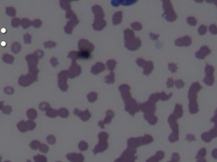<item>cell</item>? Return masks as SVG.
Listing matches in <instances>:
<instances>
[{"label": "cell", "instance_id": "obj_4", "mask_svg": "<svg viewBox=\"0 0 217 162\" xmlns=\"http://www.w3.org/2000/svg\"><path fill=\"white\" fill-rule=\"evenodd\" d=\"M6 14L10 16H15L16 15V10L14 7H6Z\"/></svg>", "mask_w": 217, "mask_h": 162}, {"label": "cell", "instance_id": "obj_9", "mask_svg": "<svg viewBox=\"0 0 217 162\" xmlns=\"http://www.w3.org/2000/svg\"><path fill=\"white\" fill-rule=\"evenodd\" d=\"M11 112V107L10 106H5L3 108V113H8Z\"/></svg>", "mask_w": 217, "mask_h": 162}, {"label": "cell", "instance_id": "obj_7", "mask_svg": "<svg viewBox=\"0 0 217 162\" xmlns=\"http://www.w3.org/2000/svg\"><path fill=\"white\" fill-rule=\"evenodd\" d=\"M24 43L26 44H29L31 42V36L30 34H26L24 36Z\"/></svg>", "mask_w": 217, "mask_h": 162}, {"label": "cell", "instance_id": "obj_2", "mask_svg": "<svg viewBox=\"0 0 217 162\" xmlns=\"http://www.w3.org/2000/svg\"><path fill=\"white\" fill-rule=\"evenodd\" d=\"M21 48H22L21 45H20V44H19L17 42L14 43L13 44H12L11 47V49L12 52L15 54L19 53L20 50H21Z\"/></svg>", "mask_w": 217, "mask_h": 162}, {"label": "cell", "instance_id": "obj_6", "mask_svg": "<svg viewBox=\"0 0 217 162\" xmlns=\"http://www.w3.org/2000/svg\"><path fill=\"white\" fill-rule=\"evenodd\" d=\"M4 92H5L6 94H8V95H11V94H13L15 92V90L14 89L12 88V87L11 86H7L6 87V88L4 89Z\"/></svg>", "mask_w": 217, "mask_h": 162}, {"label": "cell", "instance_id": "obj_3", "mask_svg": "<svg viewBox=\"0 0 217 162\" xmlns=\"http://www.w3.org/2000/svg\"><path fill=\"white\" fill-rule=\"evenodd\" d=\"M31 23L30 22V20L26 18H24L21 20V24H20V25H21V26L24 29L29 28L31 26Z\"/></svg>", "mask_w": 217, "mask_h": 162}, {"label": "cell", "instance_id": "obj_5", "mask_svg": "<svg viewBox=\"0 0 217 162\" xmlns=\"http://www.w3.org/2000/svg\"><path fill=\"white\" fill-rule=\"evenodd\" d=\"M20 24H21V20L19 18H14L11 20V26L14 28L19 27Z\"/></svg>", "mask_w": 217, "mask_h": 162}, {"label": "cell", "instance_id": "obj_8", "mask_svg": "<svg viewBox=\"0 0 217 162\" xmlns=\"http://www.w3.org/2000/svg\"><path fill=\"white\" fill-rule=\"evenodd\" d=\"M32 26L34 27H39L41 26V22L40 21V20H34L32 22Z\"/></svg>", "mask_w": 217, "mask_h": 162}, {"label": "cell", "instance_id": "obj_1", "mask_svg": "<svg viewBox=\"0 0 217 162\" xmlns=\"http://www.w3.org/2000/svg\"><path fill=\"white\" fill-rule=\"evenodd\" d=\"M3 60L4 62H5V63L6 64H12L15 60V59L12 55H9V54H8V53H6V54H4V55H3Z\"/></svg>", "mask_w": 217, "mask_h": 162}]
</instances>
